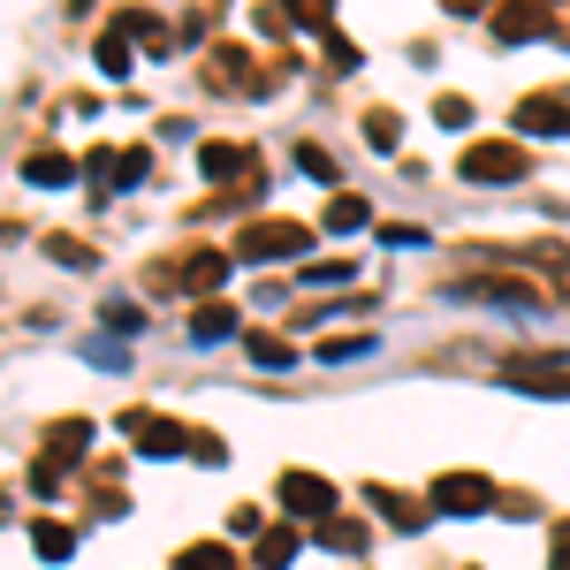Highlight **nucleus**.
<instances>
[{
  "label": "nucleus",
  "mask_w": 570,
  "mask_h": 570,
  "mask_svg": "<svg viewBox=\"0 0 570 570\" xmlns=\"http://www.w3.org/2000/svg\"><path fill=\"white\" fill-rule=\"evenodd\" d=\"M176 570H236V556L220 548V540H198V548H183V563Z\"/></svg>",
  "instance_id": "f3484780"
},
{
  "label": "nucleus",
  "mask_w": 570,
  "mask_h": 570,
  "mask_svg": "<svg viewBox=\"0 0 570 570\" xmlns=\"http://www.w3.org/2000/svg\"><path fill=\"white\" fill-rule=\"evenodd\" d=\"M85 449H91V419H61V426H53V441H46V464L61 472V464H77Z\"/></svg>",
  "instance_id": "9b49d317"
},
{
  "label": "nucleus",
  "mask_w": 570,
  "mask_h": 570,
  "mask_svg": "<svg viewBox=\"0 0 570 570\" xmlns=\"http://www.w3.org/2000/svg\"><path fill=\"white\" fill-rule=\"evenodd\" d=\"M297 168H305V176H320V183H335V160H327L320 145H305V153H297Z\"/></svg>",
  "instance_id": "a878e982"
},
{
  "label": "nucleus",
  "mask_w": 570,
  "mask_h": 570,
  "mask_svg": "<svg viewBox=\"0 0 570 570\" xmlns=\"http://www.w3.org/2000/svg\"><path fill=\"white\" fill-rule=\"evenodd\" d=\"M130 39H137L130 16H122V23H115V31L99 39V69H107V77H130Z\"/></svg>",
  "instance_id": "2eb2a0df"
},
{
  "label": "nucleus",
  "mask_w": 570,
  "mask_h": 570,
  "mask_svg": "<svg viewBox=\"0 0 570 570\" xmlns=\"http://www.w3.org/2000/svg\"><path fill=\"white\" fill-rule=\"evenodd\" d=\"M282 510H289V518H312V525H327V518H335V487L320 480V472H282Z\"/></svg>",
  "instance_id": "7ed1b4c3"
},
{
  "label": "nucleus",
  "mask_w": 570,
  "mask_h": 570,
  "mask_svg": "<svg viewBox=\"0 0 570 570\" xmlns=\"http://www.w3.org/2000/svg\"><path fill=\"white\" fill-rule=\"evenodd\" d=\"M548 31H556V16H548V8H510V16H494V39L502 46H525V39H548Z\"/></svg>",
  "instance_id": "6e6552de"
},
{
  "label": "nucleus",
  "mask_w": 570,
  "mask_h": 570,
  "mask_svg": "<svg viewBox=\"0 0 570 570\" xmlns=\"http://www.w3.org/2000/svg\"><path fill=\"white\" fill-rule=\"evenodd\" d=\"M297 252H312V228H305V220H259V228H244V244H236V259H252V266L297 259Z\"/></svg>",
  "instance_id": "f257e3e1"
},
{
  "label": "nucleus",
  "mask_w": 570,
  "mask_h": 570,
  "mask_svg": "<svg viewBox=\"0 0 570 570\" xmlns=\"http://www.w3.org/2000/svg\"><path fill=\"white\" fill-rule=\"evenodd\" d=\"M365 145L373 153H395V115H365Z\"/></svg>",
  "instance_id": "393cba45"
},
{
  "label": "nucleus",
  "mask_w": 570,
  "mask_h": 570,
  "mask_svg": "<svg viewBox=\"0 0 570 570\" xmlns=\"http://www.w3.org/2000/svg\"><path fill=\"white\" fill-rule=\"evenodd\" d=\"M320 548H343V556H351V548H365V532L343 525V518H327V525H320Z\"/></svg>",
  "instance_id": "5701e85b"
},
{
  "label": "nucleus",
  "mask_w": 570,
  "mask_h": 570,
  "mask_svg": "<svg viewBox=\"0 0 570 570\" xmlns=\"http://www.w3.org/2000/svg\"><path fill=\"white\" fill-rule=\"evenodd\" d=\"M373 510H381L395 532H419L426 518H434V502H411V494H395V487H373Z\"/></svg>",
  "instance_id": "9d476101"
},
{
  "label": "nucleus",
  "mask_w": 570,
  "mask_h": 570,
  "mask_svg": "<svg viewBox=\"0 0 570 570\" xmlns=\"http://www.w3.org/2000/svg\"><path fill=\"white\" fill-rule=\"evenodd\" d=\"M434 510H449V518H480V510H494V480H480V472H441L434 480Z\"/></svg>",
  "instance_id": "f03ea898"
},
{
  "label": "nucleus",
  "mask_w": 570,
  "mask_h": 570,
  "mask_svg": "<svg viewBox=\"0 0 570 570\" xmlns=\"http://www.w3.org/2000/svg\"><path fill=\"white\" fill-rule=\"evenodd\" d=\"M518 395H570V365L563 357H510V373H502Z\"/></svg>",
  "instance_id": "20e7f679"
},
{
  "label": "nucleus",
  "mask_w": 570,
  "mask_h": 570,
  "mask_svg": "<svg viewBox=\"0 0 570 570\" xmlns=\"http://www.w3.org/2000/svg\"><path fill=\"white\" fill-rule=\"evenodd\" d=\"M130 426H137V449H145V456H183V449H198L190 426H176V419H130Z\"/></svg>",
  "instance_id": "0eeeda50"
},
{
  "label": "nucleus",
  "mask_w": 570,
  "mask_h": 570,
  "mask_svg": "<svg viewBox=\"0 0 570 570\" xmlns=\"http://www.w3.org/2000/svg\"><path fill=\"white\" fill-rule=\"evenodd\" d=\"M518 130H525V137H570V99H556V91H532L525 107H518Z\"/></svg>",
  "instance_id": "423d86ee"
},
{
  "label": "nucleus",
  "mask_w": 570,
  "mask_h": 570,
  "mask_svg": "<svg viewBox=\"0 0 570 570\" xmlns=\"http://www.w3.org/2000/svg\"><path fill=\"white\" fill-rule=\"evenodd\" d=\"M244 351H252V365H274V373H282V365H289V343H282V335H244Z\"/></svg>",
  "instance_id": "aec40b11"
},
{
  "label": "nucleus",
  "mask_w": 570,
  "mask_h": 570,
  "mask_svg": "<svg viewBox=\"0 0 570 570\" xmlns=\"http://www.w3.org/2000/svg\"><path fill=\"white\" fill-rule=\"evenodd\" d=\"M236 335V305H198L190 312V343H228Z\"/></svg>",
  "instance_id": "4468645a"
},
{
  "label": "nucleus",
  "mask_w": 570,
  "mask_h": 570,
  "mask_svg": "<svg viewBox=\"0 0 570 570\" xmlns=\"http://www.w3.org/2000/svg\"><path fill=\"white\" fill-rule=\"evenodd\" d=\"M99 312H107V327H115V335H137V327H145V312H137L130 297H107Z\"/></svg>",
  "instance_id": "412c9836"
},
{
  "label": "nucleus",
  "mask_w": 570,
  "mask_h": 570,
  "mask_svg": "<svg viewBox=\"0 0 570 570\" xmlns=\"http://www.w3.org/2000/svg\"><path fill=\"white\" fill-rule=\"evenodd\" d=\"M305 282H312V289H343V282H351V259H320V266H305Z\"/></svg>",
  "instance_id": "4be33fe9"
},
{
  "label": "nucleus",
  "mask_w": 570,
  "mask_h": 570,
  "mask_svg": "<svg viewBox=\"0 0 570 570\" xmlns=\"http://www.w3.org/2000/svg\"><path fill=\"white\" fill-rule=\"evenodd\" d=\"M244 168L259 176V160H252L244 145H198V176L206 183H228V176H244Z\"/></svg>",
  "instance_id": "1a4fd4ad"
},
{
  "label": "nucleus",
  "mask_w": 570,
  "mask_h": 570,
  "mask_svg": "<svg viewBox=\"0 0 570 570\" xmlns=\"http://www.w3.org/2000/svg\"><path fill=\"white\" fill-rule=\"evenodd\" d=\"M183 282H190V289H220V282H228V259H220V252H198Z\"/></svg>",
  "instance_id": "6ab92c4d"
},
{
  "label": "nucleus",
  "mask_w": 570,
  "mask_h": 570,
  "mask_svg": "<svg viewBox=\"0 0 570 570\" xmlns=\"http://www.w3.org/2000/svg\"><path fill=\"white\" fill-rule=\"evenodd\" d=\"M320 220H327V236H357V228L373 220V206H365V198H335Z\"/></svg>",
  "instance_id": "dca6fc26"
},
{
  "label": "nucleus",
  "mask_w": 570,
  "mask_h": 570,
  "mask_svg": "<svg viewBox=\"0 0 570 570\" xmlns=\"http://www.w3.org/2000/svg\"><path fill=\"white\" fill-rule=\"evenodd\" d=\"M31 548H39V563H69V556H77V525L39 518V525H31Z\"/></svg>",
  "instance_id": "f8f14e48"
},
{
  "label": "nucleus",
  "mask_w": 570,
  "mask_h": 570,
  "mask_svg": "<svg viewBox=\"0 0 570 570\" xmlns=\"http://www.w3.org/2000/svg\"><path fill=\"white\" fill-rule=\"evenodd\" d=\"M373 351V335H335V343H320V357H327V365H343V357H365Z\"/></svg>",
  "instance_id": "b1692460"
},
{
  "label": "nucleus",
  "mask_w": 570,
  "mask_h": 570,
  "mask_svg": "<svg viewBox=\"0 0 570 570\" xmlns=\"http://www.w3.org/2000/svg\"><path fill=\"white\" fill-rule=\"evenodd\" d=\"M464 176L472 183H518L525 176V153H518V145H472V153H464Z\"/></svg>",
  "instance_id": "39448f33"
},
{
  "label": "nucleus",
  "mask_w": 570,
  "mask_h": 570,
  "mask_svg": "<svg viewBox=\"0 0 570 570\" xmlns=\"http://www.w3.org/2000/svg\"><path fill=\"white\" fill-rule=\"evenodd\" d=\"M77 176H85V168H77L69 153H31V160H23V183H39V190H53V183H77Z\"/></svg>",
  "instance_id": "ddd939ff"
},
{
  "label": "nucleus",
  "mask_w": 570,
  "mask_h": 570,
  "mask_svg": "<svg viewBox=\"0 0 570 570\" xmlns=\"http://www.w3.org/2000/svg\"><path fill=\"white\" fill-rule=\"evenodd\" d=\"M297 563V532H266L259 540V570H289Z\"/></svg>",
  "instance_id": "a211bd4d"
},
{
  "label": "nucleus",
  "mask_w": 570,
  "mask_h": 570,
  "mask_svg": "<svg viewBox=\"0 0 570 570\" xmlns=\"http://www.w3.org/2000/svg\"><path fill=\"white\" fill-rule=\"evenodd\" d=\"M46 252H53V259H61V266H91V252H85V244H69V236H53Z\"/></svg>",
  "instance_id": "bb28decb"
}]
</instances>
